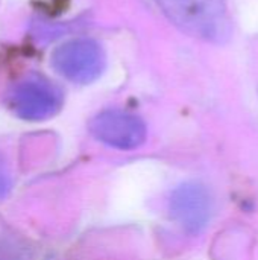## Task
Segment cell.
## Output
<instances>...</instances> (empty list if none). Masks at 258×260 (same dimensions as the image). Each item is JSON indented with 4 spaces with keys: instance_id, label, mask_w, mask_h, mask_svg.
<instances>
[{
    "instance_id": "cell-1",
    "label": "cell",
    "mask_w": 258,
    "mask_h": 260,
    "mask_svg": "<svg viewBox=\"0 0 258 260\" xmlns=\"http://www.w3.org/2000/svg\"><path fill=\"white\" fill-rule=\"evenodd\" d=\"M167 18L193 37L224 43L231 35L225 0H155Z\"/></svg>"
},
{
    "instance_id": "cell-2",
    "label": "cell",
    "mask_w": 258,
    "mask_h": 260,
    "mask_svg": "<svg viewBox=\"0 0 258 260\" xmlns=\"http://www.w3.org/2000/svg\"><path fill=\"white\" fill-rule=\"evenodd\" d=\"M64 94L52 81L32 75L11 87L6 96L9 110L23 120L40 122L53 117L62 107Z\"/></svg>"
},
{
    "instance_id": "cell-3",
    "label": "cell",
    "mask_w": 258,
    "mask_h": 260,
    "mask_svg": "<svg viewBox=\"0 0 258 260\" xmlns=\"http://www.w3.org/2000/svg\"><path fill=\"white\" fill-rule=\"evenodd\" d=\"M106 56L102 46L90 38L70 40L52 55L53 69L75 84H90L105 70Z\"/></svg>"
},
{
    "instance_id": "cell-4",
    "label": "cell",
    "mask_w": 258,
    "mask_h": 260,
    "mask_svg": "<svg viewBox=\"0 0 258 260\" xmlns=\"http://www.w3.org/2000/svg\"><path fill=\"white\" fill-rule=\"evenodd\" d=\"M88 129L93 137L106 146L129 151L146 140V123L137 114L123 110H103L91 117Z\"/></svg>"
},
{
    "instance_id": "cell-5",
    "label": "cell",
    "mask_w": 258,
    "mask_h": 260,
    "mask_svg": "<svg viewBox=\"0 0 258 260\" xmlns=\"http://www.w3.org/2000/svg\"><path fill=\"white\" fill-rule=\"evenodd\" d=\"M172 219L187 233H201L211 218L213 200L208 189L198 181H186L176 186L169 198Z\"/></svg>"
},
{
    "instance_id": "cell-6",
    "label": "cell",
    "mask_w": 258,
    "mask_h": 260,
    "mask_svg": "<svg viewBox=\"0 0 258 260\" xmlns=\"http://www.w3.org/2000/svg\"><path fill=\"white\" fill-rule=\"evenodd\" d=\"M11 189H12V175L8 161L0 154V201L11 192Z\"/></svg>"
}]
</instances>
